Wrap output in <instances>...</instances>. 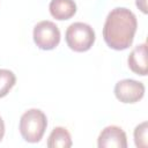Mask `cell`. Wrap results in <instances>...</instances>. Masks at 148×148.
Returning a JSON list of instances; mask_svg holds the SVG:
<instances>
[{
	"label": "cell",
	"instance_id": "obj_2",
	"mask_svg": "<svg viewBox=\"0 0 148 148\" xmlns=\"http://www.w3.org/2000/svg\"><path fill=\"white\" fill-rule=\"evenodd\" d=\"M47 126V119L39 109L25 111L20 119V133L27 142H38L43 138Z\"/></svg>",
	"mask_w": 148,
	"mask_h": 148
},
{
	"label": "cell",
	"instance_id": "obj_1",
	"mask_svg": "<svg viewBox=\"0 0 148 148\" xmlns=\"http://www.w3.org/2000/svg\"><path fill=\"white\" fill-rule=\"evenodd\" d=\"M136 28L138 22L133 12L124 7H117L106 16L103 38L111 49L117 51L126 50L133 43Z\"/></svg>",
	"mask_w": 148,
	"mask_h": 148
},
{
	"label": "cell",
	"instance_id": "obj_13",
	"mask_svg": "<svg viewBox=\"0 0 148 148\" xmlns=\"http://www.w3.org/2000/svg\"><path fill=\"white\" fill-rule=\"evenodd\" d=\"M3 135H5V123H3L2 118L0 117V141L2 140Z\"/></svg>",
	"mask_w": 148,
	"mask_h": 148
},
{
	"label": "cell",
	"instance_id": "obj_6",
	"mask_svg": "<svg viewBox=\"0 0 148 148\" xmlns=\"http://www.w3.org/2000/svg\"><path fill=\"white\" fill-rule=\"evenodd\" d=\"M97 146L99 148H126V133L118 126H108L101 132L97 140Z\"/></svg>",
	"mask_w": 148,
	"mask_h": 148
},
{
	"label": "cell",
	"instance_id": "obj_12",
	"mask_svg": "<svg viewBox=\"0 0 148 148\" xmlns=\"http://www.w3.org/2000/svg\"><path fill=\"white\" fill-rule=\"evenodd\" d=\"M136 6L143 12L147 13V6H146V0H136Z\"/></svg>",
	"mask_w": 148,
	"mask_h": 148
},
{
	"label": "cell",
	"instance_id": "obj_8",
	"mask_svg": "<svg viewBox=\"0 0 148 148\" xmlns=\"http://www.w3.org/2000/svg\"><path fill=\"white\" fill-rule=\"evenodd\" d=\"M49 9L56 20L64 21L74 16L76 13V3L74 0H51Z\"/></svg>",
	"mask_w": 148,
	"mask_h": 148
},
{
	"label": "cell",
	"instance_id": "obj_9",
	"mask_svg": "<svg viewBox=\"0 0 148 148\" xmlns=\"http://www.w3.org/2000/svg\"><path fill=\"white\" fill-rule=\"evenodd\" d=\"M72 146V138L69 132L61 126L54 127L49 135L47 147L49 148H69Z\"/></svg>",
	"mask_w": 148,
	"mask_h": 148
},
{
	"label": "cell",
	"instance_id": "obj_5",
	"mask_svg": "<svg viewBox=\"0 0 148 148\" xmlns=\"http://www.w3.org/2000/svg\"><path fill=\"white\" fill-rule=\"evenodd\" d=\"M114 95L121 103H136L145 95V86L136 80L124 79L116 83Z\"/></svg>",
	"mask_w": 148,
	"mask_h": 148
},
{
	"label": "cell",
	"instance_id": "obj_10",
	"mask_svg": "<svg viewBox=\"0 0 148 148\" xmlns=\"http://www.w3.org/2000/svg\"><path fill=\"white\" fill-rule=\"evenodd\" d=\"M16 82L15 74L9 69H0V98L5 97Z\"/></svg>",
	"mask_w": 148,
	"mask_h": 148
},
{
	"label": "cell",
	"instance_id": "obj_7",
	"mask_svg": "<svg viewBox=\"0 0 148 148\" xmlns=\"http://www.w3.org/2000/svg\"><path fill=\"white\" fill-rule=\"evenodd\" d=\"M128 67L138 75H147V44H140L135 46L127 59Z\"/></svg>",
	"mask_w": 148,
	"mask_h": 148
},
{
	"label": "cell",
	"instance_id": "obj_4",
	"mask_svg": "<svg viewBox=\"0 0 148 148\" xmlns=\"http://www.w3.org/2000/svg\"><path fill=\"white\" fill-rule=\"evenodd\" d=\"M34 42L40 50H53L60 42V31L52 21H40L34 28Z\"/></svg>",
	"mask_w": 148,
	"mask_h": 148
},
{
	"label": "cell",
	"instance_id": "obj_3",
	"mask_svg": "<svg viewBox=\"0 0 148 148\" xmlns=\"http://www.w3.org/2000/svg\"><path fill=\"white\" fill-rule=\"evenodd\" d=\"M65 39L71 50L75 52H86L90 50L95 42V31L87 23L74 22L67 28Z\"/></svg>",
	"mask_w": 148,
	"mask_h": 148
},
{
	"label": "cell",
	"instance_id": "obj_11",
	"mask_svg": "<svg viewBox=\"0 0 148 148\" xmlns=\"http://www.w3.org/2000/svg\"><path fill=\"white\" fill-rule=\"evenodd\" d=\"M147 121L141 123L140 125H138L134 130V141H135V146L140 147V148H146L148 145V136H147Z\"/></svg>",
	"mask_w": 148,
	"mask_h": 148
}]
</instances>
